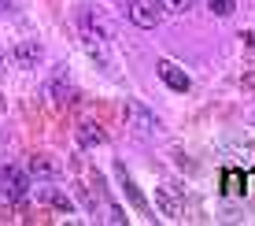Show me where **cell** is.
<instances>
[{"instance_id": "3957f363", "label": "cell", "mask_w": 255, "mask_h": 226, "mask_svg": "<svg viewBox=\"0 0 255 226\" xmlns=\"http://www.w3.org/2000/svg\"><path fill=\"white\" fill-rule=\"evenodd\" d=\"M163 4L159 0H129V19H133L140 30H155L163 22Z\"/></svg>"}, {"instance_id": "5bb4252c", "label": "cell", "mask_w": 255, "mask_h": 226, "mask_svg": "<svg viewBox=\"0 0 255 226\" xmlns=\"http://www.w3.org/2000/svg\"><path fill=\"white\" fill-rule=\"evenodd\" d=\"M159 4H163V11L181 15V11H189V7H192V0H159Z\"/></svg>"}, {"instance_id": "8992f818", "label": "cell", "mask_w": 255, "mask_h": 226, "mask_svg": "<svg viewBox=\"0 0 255 226\" xmlns=\"http://www.w3.org/2000/svg\"><path fill=\"white\" fill-rule=\"evenodd\" d=\"M155 74H159V82L166 85V89H174V93H189L192 89V78L181 71L178 63H170V59H163V63L155 67Z\"/></svg>"}, {"instance_id": "277c9868", "label": "cell", "mask_w": 255, "mask_h": 226, "mask_svg": "<svg viewBox=\"0 0 255 226\" xmlns=\"http://www.w3.org/2000/svg\"><path fill=\"white\" fill-rule=\"evenodd\" d=\"M126 123L137 137H155L159 134V119H155L144 104H126Z\"/></svg>"}, {"instance_id": "ffe728a7", "label": "cell", "mask_w": 255, "mask_h": 226, "mask_svg": "<svg viewBox=\"0 0 255 226\" xmlns=\"http://www.w3.org/2000/svg\"><path fill=\"white\" fill-rule=\"evenodd\" d=\"M0 71H4V56H0Z\"/></svg>"}, {"instance_id": "8fae6325", "label": "cell", "mask_w": 255, "mask_h": 226, "mask_svg": "<svg viewBox=\"0 0 255 226\" xmlns=\"http://www.w3.org/2000/svg\"><path fill=\"white\" fill-rule=\"evenodd\" d=\"M41 204L56 208V212H63V215H70V212H74V201H70L67 193H59L56 186H45V189H41Z\"/></svg>"}, {"instance_id": "6da1fadb", "label": "cell", "mask_w": 255, "mask_h": 226, "mask_svg": "<svg viewBox=\"0 0 255 226\" xmlns=\"http://www.w3.org/2000/svg\"><path fill=\"white\" fill-rule=\"evenodd\" d=\"M74 22H78L82 48L89 52L100 67H115V56H111V22L104 19L96 7H78Z\"/></svg>"}, {"instance_id": "52a82bcc", "label": "cell", "mask_w": 255, "mask_h": 226, "mask_svg": "<svg viewBox=\"0 0 255 226\" xmlns=\"http://www.w3.org/2000/svg\"><path fill=\"white\" fill-rule=\"evenodd\" d=\"M115 178H119L122 193H126V201L133 204L140 215H148V201H144V193H140V189H137V182L129 178V171H126V163H122V160H115Z\"/></svg>"}, {"instance_id": "9c48e42d", "label": "cell", "mask_w": 255, "mask_h": 226, "mask_svg": "<svg viewBox=\"0 0 255 226\" xmlns=\"http://www.w3.org/2000/svg\"><path fill=\"white\" fill-rule=\"evenodd\" d=\"M45 97H52L56 104H74V100H78V89L67 82V71H63V67H59L56 78H52V82L45 85Z\"/></svg>"}, {"instance_id": "d6986e66", "label": "cell", "mask_w": 255, "mask_h": 226, "mask_svg": "<svg viewBox=\"0 0 255 226\" xmlns=\"http://www.w3.org/2000/svg\"><path fill=\"white\" fill-rule=\"evenodd\" d=\"M19 7V0H0V11H15Z\"/></svg>"}, {"instance_id": "ba28073f", "label": "cell", "mask_w": 255, "mask_h": 226, "mask_svg": "<svg viewBox=\"0 0 255 226\" xmlns=\"http://www.w3.org/2000/svg\"><path fill=\"white\" fill-rule=\"evenodd\" d=\"M155 208H159L163 219H181V215H185V204H181V197H178L174 186H159L155 189Z\"/></svg>"}, {"instance_id": "2e32d148", "label": "cell", "mask_w": 255, "mask_h": 226, "mask_svg": "<svg viewBox=\"0 0 255 226\" xmlns=\"http://www.w3.org/2000/svg\"><path fill=\"white\" fill-rule=\"evenodd\" d=\"M241 89L244 93H255V71H248V74L241 78Z\"/></svg>"}, {"instance_id": "7a4b0ae2", "label": "cell", "mask_w": 255, "mask_h": 226, "mask_svg": "<svg viewBox=\"0 0 255 226\" xmlns=\"http://www.w3.org/2000/svg\"><path fill=\"white\" fill-rule=\"evenodd\" d=\"M11 63L19 67V71H33V67H41V63H45V45H41V41H33V37L15 41Z\"/></svg>"}, {"instance_id": "ac0fdd59", "label": "cell", "mask_w": 255, "mask_h": 226, "mask_svg": "<svg viewBox=\"0 0 255 226\" xmlns=\"http://www.w3.org/2000/svg\"><path fill=\"white\" fill-rule=\"evenodd\" d=\"M78 201H82L85 208H89V212H96V204H93V197H89V193H85V189H78Z\"/></svg>"}, {"instance_id": "9a60e30c", "label": "cell", "mask_w": 255, "mask_h": 226, "mask_svg": "<svg viewBox=\"0 0 255 226\" xmlns=\"http://www.w3.org/2000/svg\"><path fill=\"white\" fill-rule=\"evenodd\" d=\"M222 189H230V193H241V175H222Z\"/></svg>"}, {"instance_id": "e0dca14e", "label": "cell", "mask_w": 255, "mask_h": 226, "mask_svg": "<svg viewBox=\"0 0 255 226\" xmlns=\"http://www.w3.org/2000/svg\"><path fill=\"white\" fill-rule=\"evenodd\" d=\"M108 219H111V223H126V215H122V208L111 204V208H108Z\"/></svg>"}, {"instance_id": "7c38bea8", "label": "cell", "mask_w": 255, "mask_h": 226, "mask_svg": "<svg viewBox=\"0 0 255 226\" xmlns=\"http://www.w3.org/2000/svg\"><path fill=\"white\" fill-rule=\"evenodd\" d=\"M30 175H37V178H56V163L48 160V156H30Z\"/></svg>"}, {"instance_id": "5b68a950", "label": "cell", "mask_w": 255, "mask_h": 226, "mask_svg": "<svg viewBox=\"0 0 255 226\" xmlns=\"http://www.w3.org/2000/svg\"><path fill=\"white\" fill-rule=\"evenodd\" d=\"M0 182H4V197L7 201H26V193H30V175H26V171L7 163V167L0 171Z\"/></svg>"}, {"instance_id": "4fadbf2b", "label": "cell", "mask_w": 255, "mask_h": 226, "mask_svg": "<svg viewBox=\"0 0 255 226\" xmlns=\"http://www.w3.org/2000/svg\"><path fill=\"white\" fill-rule=\"evenodd\" d=\"M211 15H218V19H230V15L237 11V0H207Z\"/></svg>"}, {"instance_id": "30bf717a", "label": "cell", "mask_w": 255, "mask_h": 226, "mask_svg": "<svg viewBox=\"0 0 255 226\" xmlns=\"http://www.w3.org/2000/svg\"><path fill=\"white\" fill-rule=\"evenodd\" d=\"M108 141V130L100 123H78V149H96Z\"/></svg>"}]
</instances>
